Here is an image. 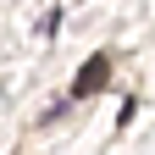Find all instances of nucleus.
<instances>
[{"mask_svg":"<svg viewBox=\"0 0 155 155\" xmlns=\"http://www.w3.org/2000/svg\"><path fill=\"white\" fill-rule=\"evenodd\" d=\"M111 67H116V61H111L105 50H100V55H89V67L72 78V100H89V94H100V89L111 83Z\"/></svg>","mask_w":155,"mask_h":155,"instance_id":"obj_1","label":"nucleus"}]
</instances>
